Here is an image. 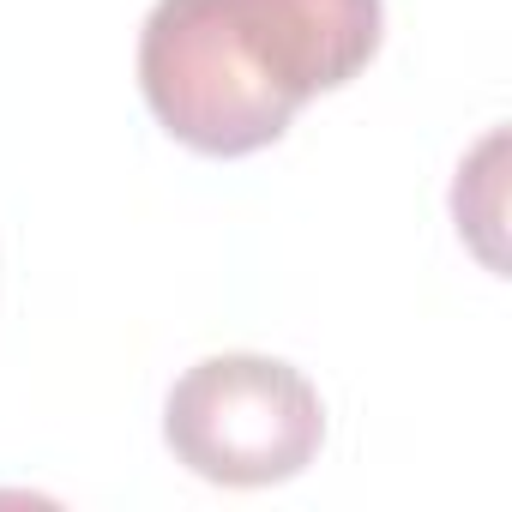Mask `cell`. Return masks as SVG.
<instances>
[{"mask_svg":"<svg viewBox=\"0 0 512 512\" xmlns=\"http://www.w3.org/2000/svg\"><path fill=\"white\" fill-rule=\"evenodd\" d=\"M169 452L223 488H266L314 464L326 440L320 392L302 368L272 356H205L163 410Z\"/></svg>","mask_w":512,"mask_h":512,"instance_id":"7a4b0ae2","label":"cell"},{"mask_svg":"<svg viewBox=\"0 0 512 512\" xmlns=\"http://www.w3.org/2000/svg\"><path fill=\"white\" fill-rule=\"evenodd\" d=\"M380 49V0H157L139 31L151 115L205 157H247Z\"/></svg>","mask_w":512,"mask_h":512,"instance_id":"6da1fadb","label":"cell"}]
</instances>
